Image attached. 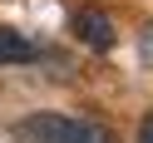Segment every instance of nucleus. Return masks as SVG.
I'll return each mask as SVG.
<instances>
[{"instance_id":"nucleus-1","label":"nucleus","mask_w":153,"mask_h":143,"mask_svg":"<svg viewBox=\"0 0 153 143\" xmlns=\"http://www.w3.org/2000/svg\"><path fill=\"white\" fill-rule=\"evenodd\" d=\"M15 143H114V133L94 119H64V113H30L15 123Z\"/></svg>"},{"instance_id":"nucleus-2","label":"nucleus","mask_w":153,"mask_h":143,"mask_svg":"<svg viewBox=\"0 0 153 143\" xmlns=\"http://www.w3.org/2000/svg\"><path fill=\"white\" fill-rule=\"evenodd\" d=\"M69 30H74V40H79V44H89L94 54H109L114 44H119V30H114L109 10H99V5H84V10H74Z\"/></svg>"},{"instance_id":"nucleus-3","label":"nucleus","mask_w":153,"mask_h":143,"mask_svg":"<svg viewBox=\"0 0 153 143\" xmlns=\"http://www.w3.org/2000/svg\"><path fill=\"white\" fill-rule=\"evenodd\" d=\"M30 59H40V44L10 25H0V64H30Z\"/></svg>"},{"instance_id":"nucleus-4","label":"nucleus","mask_w":153,"mask_h":143,"mask_svg":"<svg viewBox=\"0 0 153 143\" xmlns=\"http://www.w3.org/2000/svg\"><path fill=\"white\" fill-rule=\"evenodd\" d=\"M138 143H153V113H148V119L138 123Z\"/></svg>"}]
</instances>
